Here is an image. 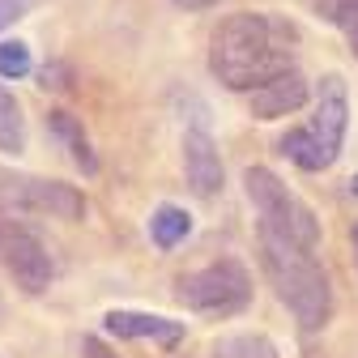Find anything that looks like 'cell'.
<instances>
[{
  "label": "cell",
  "mask_w": 358,
  "mask_h": 358,
  "mask_svg": "<svg viewBox=\"0 0 358 358\" xmlns=\"http://www.w3.org/2000/svg\"><path fill=\"white\" fill-rule=\"evenodd\" d=\"M192 235V213L188 209H179V205H158L154 209V217H150V239H154V248H162V252H171V248H179Z\"/></svg>",
  "instance_id": "cell-12"
},
{
  "label": "cell",
  "mask_w": 358,
  "mask_h": 358,
  "mask_svg": "<svg viewBox=\"0 0 358 358\" xmlns=\"http://www.w3.org/2000/svg\"><path fill=\"white\" fill-rule=\"evenodd\" d=\"M0 264L9 268V278L26 294H43L52 286V273H56L43 239L30 227H22L17 217H0Z\"/></svg>",
  "instance_id": "cell-5"
},
{
  "label": "cell",
  "mask_w": 358,
  "mask_h": 358,
  "mask_svg": "<svg viewBox=\"0 0 358 358\" xmlns=\"http://www.w3.org/2000/svg\"><path fill=\"white\" fill-rule=\"evenodd\" d=\"M184 175H188V188L196 196H217L222 192V179H227V171H222V154L213 145L209 132L192 128L184 137Z\"/></svg>",
  "instance_id": "cell-8"
},
{
  "label": "cell",
  "mask_w": 358,
  "mask_h": 358,
  "mask_svg": "<svg viewBox=\"0 0 358 358\" xmlns=\"http://www.w3.org/2000/svg\"><path fill=\"white\" fill-rule=\"evenodd\" d=\"M213 358H278V350L256 333H235L213 345Z\"/></svg>",
  "instance_id": "cell-14"
},
{
  "label": "cell",
  "mask_w": 358,
  "mask_h": 358,
  "mask_svg": "<svg viewBox=\"0 0 358 358\" xmlns=\"http://www.w3.org/2000/svg\"><path fill=\"white\" fill-rule=\"evenodd\" d=\"M303 103H307V81L294 69H286L273 81H264L260 90H252V115L256 120H282V115L299 111Z\"/></svg>",
  "instance_id": "cell-10"
},
{
  "label": "cell",
  "mask_w": 358,
  "mask_h": 358,
  "mask_svg": "<svg viewBox=\"0 0 358 358\" xmlns=\"http://www.w3.org/2000/svg\"><path fill=\"white\" fill-rule=\"evenodd\" d=\"M260 264H264L268 282H273L278 299L299 320V329L316 333V329L329 324L333 286H329V273L320 268V260L311 256V248H299V243H290V239L260 227Z\"/></svg>",
  "instance_id": "cell-2"
},
{
  "label": "cell",
  "mask_w": 358,
  "mask_h": 358,
  "mask_svg": "<svg viewBox=\"0 0 358 358\" xmlns=\"http://www.w3.org/2000/svg\"><path fill=\"white\" fill-rule=\"evenodd\" d=\"M111 337H132V341H158V345H179L184 341V324L166 320V316H150V311H107L103 316Z\"/></svg>",
  "instance_id": "cell-9"
},
{
  "label": "cell",
  "mask_w": 358,
  "mask_h": 358,
  "mask_svg": "<svg viewBox=\"0 0 358 358\" xmlns=\"http://www.w3.org/2000/svg\"><path fill=\"white\" fill-rule=\"evenodd\" d=\"M175 5H179V9H192V13H196V9H213L217 0H175Z\"/></svg>",
  "instance_id": "cell-20"
},
{
  "label": "cell",
  "mask_w": 358,
  "mask_h": 358,
  "mask_svg": "<svg viewBox=\"0 0 358 358\" xmlns=\"http://www.w3.org/2000/svg\"><path fill=\"white\" fill-rule=\"evenodd\" d=\"M286 69H290V43L268 13H231L213 26L209 73L227 90H260Z\"/></svg>",
  "instance_id": "cell-1"
},
{
  "label": "cell",
  "mask_w": 358,
  "mask_h": 358,
  "mask_svg": "<svg viewBox=\"0 0 358 358\" xmlns=\"http://www.w3.org/2000/svg\"><path fill=\"white\" fill-rule=\"evenodd\" d=\"M345 124H350V103H345V81L333 73L320 81V103H316V120L307 124L311 141L324 154V162L333 166L337 154H341V141H345Z\"/></svg>",
  "instance_id": "cell-7"
},
{
  "label": "cell",
  "mask_w": 358,
  "mask_h": 358,
  "mask_svg": "<svg viewBox=\"0 0 358 358\" xmlns=\"http://www.w3.org/2000/svg\"><path fill=\"white\" fill-rule=\"evenodd\" d=\"M81 354H85V358H120V354H111L99 337H85V341H81Z\"/></svg>",
  "instance_id": "cell-19"
},
{
  "label": "cell",
  "mask_w": 358,
  "mask_h": 358,
  "mask_svg": "<svg viewBox=\"0 0 358 358\" xmlns=\"http://www.w3.org/2000/svg\"><path fill=\"white\" fill-rule=\"evenodd\" d=\"M179 299L201 316H235L252 303V273L239 260H217L179 278Z\"/></svg>",
  "instance_id": "cell-4"
},
{
  "label": "cell",
  "mask_w": 358,
  "mask_h": 358,
  "mask_svg": "<svg viewBox=\"0 0 358 358\" xmlns=\"http://www.w3.org/2000/svg\"><path fill=\"white\" fill-rule=\"evenodd\" d=\"M243 188H248V196H252V205H256V213H260V227H264V231H273V235H282V239H290V243H299V248H311V252H316V239H320L316 213H311L273 171L248 166V171H243Z\"/></svg>",
  "instance_id": "cell-3"
},
{
  "label": "cell",
  "mask_w": 358,
  "mask_h": 358,
  "mask_svg": "<svg viewBox=\"0 0 358 358\" xmlns=\"http://www.w3.org/2000/svg\"><path fill=\"white\" fill-rule=\"evenodd\" d=\"M0 205L9 209H26V213H52L64 222L85 217V201L73 184H60V179H13L0 175Z\"/></svg>",
  "instance_id": "cell-6"
},
{
  "label": "cell",
  "mask_w": 358,
  "mask_h": 358,
  "mask_svg": "<svg viewBox=\"0 0 358 358\" xmlns=\"http://www.w3.org/2000/svg\"><path fill=\"white\" fill-rule=\"evenodd\" d=\"M350 196H354V201H358V175H354V179H350Z\"/></svg>",
  "instance_id": "cell-21"
},
{
  "label": "cell",
  "mask_w": 358,
  "mask_h": 358,
  "mask_svg": "<svg viewBox=\"0 0 358 358\" xmlns=\"http://www.w3.org/2000/svg\"><path fill=\"white\" fill-rule=\"evenodd\" d=\"M48 128H52V137H56V141H64V150L73 154V162H77L85 175H94V171H99V158H94V150H90V137H85V128H81L77 115H69V111H52V115H48Z\"/></svg>",
  "instance_id": "cell-11"
},
{
  "label": "cell",
  "mask_w": 358,
  "mask_h": 358,
  "mask_svg": "<svg viewBox=\"0 0 358 358\" xmlns=\"http://www.w3.org/2000/svg\"><path fill=\"white\" fill-rule=\"evenodd\" d=\"M34 64H30V48L22 38H9V43H0V77H9V81H17V77H26Z\"/></svg>",
  "instance_id": "cell-15"
},
{
  "label": "cell",
  "mask_w": 358,
  "mask_h": 358,
  "mask_svg": "<svg viewBox=\"0 0 358 358\" xmlns=\"http://www.w3.org/2000/svg\"><path fill=\"white\" fill-rule=\"evenodd\" d=\"M69 73H64V64H48V69H43L38 73V81H43V90H64L60 81H64Z\"/></svg>",
  "instance_id": "cell-18"
},
{
  "label": "cell",
  "mask_w": 358,
  "mask_h": 358,
  "mask_svg": "<svg viewBox=\"0 0 358 358\" xmlns=\"http://www.w3.org/2000/svg\"><path fill=\"white\" fill-rule=\"evenodd\" d=\"M354 256H358V222H354Z\"/></svg>",
  "instance_id": "cell-22"
},
{
  "label": "cell",
  "mask_w": 358,
  "mask_h": 358,
  "mask_svg": "<svg viewBox=\"0 0 358 358\" xmlns=\"http://www.w3.org/2000/svg\"><path fill=\"white\" fill-rule=\"evenodd\" d=\"M337 26H341V34H345V43H350V52L358 56V0H337Z\"/></svg>",
  "instance_id": "cell-16"
},
{
  "label": "cell",
  "mask_w": 358,
  "mask_h": 358,
  "mask_svg": "<svg viewBox=\"0 0 358 358\" xmlns=\"http://www.w3.org/2000/svg\"><path fill=\"white\" fill-rule=\"evenodd\" d=\"M26 150V120L17 99L0 85V154H22Z\"/></svg>",
  "instance_id": "cell-13"
},
{
  "label": "cell",
  "mask_w": 358,
  "mask_h": 358,
  "mask_svg": "<svg viewBox=\"0 0 358 358\" xmlns=\"http://www.w3.org/2000/svg\"><path fill=\"white\" fill-rule=\"evenodd\" d=\"M34 5V0H0V30H5V26H13L26 9Z\"/></svg>",
  "instance_id": "cell-17"
}]
</instances>
